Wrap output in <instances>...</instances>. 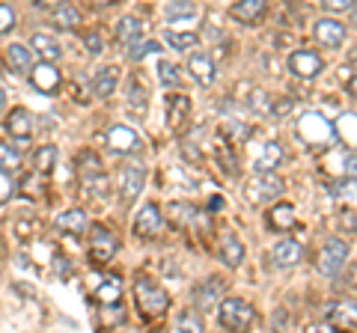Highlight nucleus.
Segmentation results:
<instances>
[{
  "label": "nucleus",
  "mask_w": 357,
  "mask_h": 333,
  "mask_svg": "<svg viewBox=\"0 0 357 333\" xmlns=\"http://www.w3.org/2000/svg\"><path fill=\"white\" fill-rule=\"evenodd\" d=\"M298 134L307 146H331V140L337 137V128H333V122H328L321 114L310 110V114H304L298 119Z\"/></svg>",
  "instance_id": "1"
},
{
  "label": "nucleus",
  "mask_w": 357,
  "mask_h": 333,
  "mask_svg": "<svg viewBox=\"0 0 357 333\" xmlns=\"http://www.w3.org/2000/svg\"><path fill=\"white\" fill-rule=\"evenodd\" d=\"M134 301H137L140 313L146 318H161L167 313V307H170L167 292L152 280H137V286H134Z\"/></svg>",
  "instance_id": "2"
},
{
  "label": "nucleus",
  "mask_w": 357,
  "mask_h": 333,
  "mask_svg": "<svg viewBox=\"0 0 357 333\" xmlns=\"http://www.w3.org/2000/svg\"><path fill=\"white\" fill-rule=\"evenodd\" d=\"M220 307V325L227 330H248L256 321V309L241 301V297H223Z\"/></svg>",
  "instance_id": "3"
},
{
  "label": "nucleus",
  "mask_w": 357,
  "mask_h": 333,
  "mask_svg": "<svg viewBox=\"0 0 357 333\" xmlns=\"http://www.w3.org/2000/svg\"><path fill=\"white\" fill-rule=\"evenodd\" d=\"M283 191H286V185H283L280 176H274V170H265V173H259L250 182L248 199H250V203H271V199L280 196Z\"/></svg>",
  "instance_id": "4"
},
{
  "label": "nucleus",
  "mask_w": 357,
  "mask_h": 333,
  "mask_svg": "<svg viewBox=\"0 0 357 333\" xmlns=\"http://www.w3.org/2000/svg\"><path fill=\"white\" fill-rule=\"evenodd\" d=\"M345 262H349V244L340 238H331L319 253V271L325 277H337L345 268Z\"/></svg>",
  "instance_id": "5"
},
{
  "label": "nucleus",
  "mask_w": 357,
  "mask_h": 333,
  "mask_svg": "<svg viewBox=\"0 0 357 333\" xmlns=\"http://www.w3.org/2000/svg\"><path fill=\"white\" fill-rule=\"evenodd\" d=\"M116 250H119V241L110 229H105V226L89 229V256H93V262L105 265V262H110L116 256Z\"/></svg>",
  "instance_id": "6"
},
{
  "label": "nucleus",
  "mask_w": 357,
  "mask_h": 333,
  "mask_svg": "<svg viewBox=\"0 0 357 333\" xmlns=\"http://www.w3.org/2000/svg\"><path fill=\"white\" fill-rule=\"evenodd\" d=\"M143 185H146V170L140 164H126L119 170V199L126 206H131L134 199L140 196Z\"/></svg>",
  "instance_id": "7"
},
{
  "label": "nucleus",
  "mask_w": 357,
  "mask_h": 333,
  "mask_svg": "<svg viewBox=\"0 0 357 333\" xmlns=\"http://www.w3.org/2000/svg\"><path fill=\"white\" fill-rule=\"evenodd\" d=\"M223 295H227V283H223V277H208V280L203 286L194 288V304L199 313H208V309H215Z\"/></svg>",
  "instance_id": "8"
},
{
  "label": "nucleus",
  "mask_w": 357,
  "mask_h": 333,
  "mask_svg": "<svg viewBox=\"0 0 357 333\" xmlns=\"http://www.w3.org/2000/svg\"><path fill=\"white\" fill-rule=\"evenodd\" d=\"M164 229V217H161V208L155 203H146L134 217V235L140 238H155L158 232Z\"/></svg>",
  "instance_id": "9"
},
{
  "label": "nucleus",
  "mask_w": 357,
  "mask_h": 333,
  "mask_svg": "<svg viewBox=\"0 0 357 333\" xmlns=\"http://www.w3.org/2000/svg\"><path fill=\"white\" fill-rule=\"evenodd\" d=\"M325 321L331 327L357 330V304H351V301H333L325 309Z\"/></svg>",
  "instance_id": "10"
},
{
  "label": "nucleus",
  "mask_w": 357,
  "mask_h": 333,
  "mask_svg": "<svg viewBox=\"0 0 357 333\" xmlns=\"http://www.w3.org/2000/svg\"><path fill=\"white\" fill-rule=\"evenodd\" d=\"M30 84L36 93H45V95H54L60 90V72L54 69V63H39L36 69H30Z\"/></svg>",
  "instance_id": "11"
},
{
  "label": "nucleus",
  "mask_w": 357,
  "mask_h": 333,
  "mask_svg": "<svg viewBox=\"0 0 357 333\" xmlns=\"http://www.w3.org/2000/svg\"><path fill=\"white\" fill-rule=\"evenodd\" d=\"M289 69H292L295 77L310 81V77H316L321 69H325V63H321V57L316 51H295L292 57H289Z\"/></svg>",
  "instance_id": "12"
},
{
  "label": "nucleus",
  "mask_w": 357,
  "mask_h": 333,
  "mask_svg": "<svg viewBox=\"0 0 357 333\" xmlns=\"http://www.w3.org/2000/svg\"><path fill=\"white\" fill-rule=\"evenodd\" d=\"M188 119H191V98L182 93L167 98V125L173 131H182L188 125Z\"/></svg>",
  "instance_id": "13"
},
{
  "label": "nucleus",
  "mask_w": 357,
  "mask_h": 333,
  "mask_svg": "<svg viewBox=\"0 0 357 333\" xmlns=\"http://www.w3.org/2000/svg\"><path fill=\"white\" fill-rule=\"evenodd\" d=\"M107 146L114 152H122V155L137 152L140 149V134L137 131H131L128 125H114L107 131Z\"/></svg>",
  "instance_id": "14"
},
{
  "label": "nucleus",
  "mask_w": 357,
  "mask_h": 333,
  "mask_svg": "<svg viewBox=\"0 0 357 333\" xmlns=\"http://www.w3.org/2000/svg\"><path fill=\"white\" fill-rule=\"evenodd\" d=\"M301 256H304V247L298 241H277L271 247V262L277 268H292L301 262Z\"/></svg>",
  "instance_id": "15"
},
{
  "label": "nucleus",
  "mask_w": 357,
  "mask_h": 333,
  "mask_svg": "<svg viewBox=\"0 0 357 333\" xmlns=\"http://www.w3.org/2000/svg\"><path fill=\"white\" fill-rule=\"evenodd\" d=\"M265 9H268L265 0H238V3L229 6V15L241 21V24H256L265 15Z\"/></svg>",
  "instance_id": "16"
},
{
  "label": "nucleus",
  "mask_w": 357,
  "mask_h": 333,
  "mask_svg": "<svg viewBox=\"0 0 357 333\" xmlns=\"http://www.w3.org/2000/svg\"><path fill=\"white\" fill-rule=\"evenodd\" d=\"M218 253H220V262L229 265V268H238L241 259H244V244L232 235V232H223L220 241H218Z\"/></svg>",
  "instance_id": "17"
},
{
  "label": "nucleus",
  "mask_w": 357,
  "mask_h": 333,
  "mask_svg": "<svg viewBox=\"0 0 357 333\" xmlns=\"http://www.w3.org/2000/svg\"><path fill=\"white\" fill-rule=\"evenodd\" d=\"M316 39L321 42V45H328V48H340L345 42V27L340 24V21L321 18V21H316Z\"/></svg>",
  "instance_id": "18"
},
{
  "label": "nucleus",
  "mask_w": 357,
  "mask_h": 333,
  "mask_svg": "<svg viewBox=\"0 0 357 333\" xmlns=\"http://www.w3.org/2000/svg\"><path fill=\"white\" fill-rule=\"evenodd\" d=\"M6 131H9L13 137H18L21 143H27L30 134H33V116L27 114L24 107H15L13 114L6 116Z\"/></svg>",
  "instance_id": "19"
},
{
  "label": "nucleus",
  "mask_w": 357,
  "mask_h": 333,
  "mask_svg": "<svg viewBox=\"0 0 357 333\" xmlns=\"http://www.w3.org/2000/svg\"><path fill=\"white\" fill-rule=\"evenodd\" d=\"M30 45H33V51H36V57L45 60V63H57L60 54H63L60 45H57V39L48 36V33H33Z\"/></svg>",
  "instance_id": "20"
},
{
  "label": "nucleus",
  "mask_w": 357,
  "mask_h": 333,
  "mask_svg": "<svg viewBox=\"0 0 357 333\" xmlns=\"http://www.w3.org/2000/svg\"><path fill=\"white\" fill-rule=\"evenodd\" d=\"M188 72H191L194 81L203 84V86H208L215 81V63H211L208 54H194V57L188 60Z\"/></svg>",
  "instance_id": "21"
},
{
  "label": "nucleus",
  "mask_w": 357,
  "mask_h": 333,
  "mask_svg": "<svg viewBox=\"0 0 357 333\" xmlns=\"http://www.w3.org/2000/svg\"><path fill=\"white\" fill-rule=\"evenodd\" d=\"M116 84H119V69L116 65H105V69H98V75L93 77V93L98 98H107L116 93Z\"/></svg>",
  "instance_id": "22"
},
{
  "label": "nucleus",
  "mask_w": 357,
  "mask_h": 333,
  "mask_svg": "<svg viewBox=\"0 0 357 333\" xmlns=\"http://www.w3.org/2000/svg\"><path fill=\"white\" fill-rule=\"evenodd\" d=\"M57 226L60 232H66V235H84L86 232V215L81 212V208H69V212H63L60 217H57Z\"/></svg>",
  "instance_id": "23"
},
{
  "label": "nucleus",
  "mask_w": 357,
  "mask_h": 333,
  "mask_svg": "<svg viewBox=\"0 0 357 333\" xmlns=\"http://www.w3.org/2000/svg\"><path fill=\"white\" fill-rule=\"evenodd\" d=\"M143 39V21L140 18H119V24H116V42L119 45H137V42Z\"/></svg>",
  "instance_id": "24"
},
{
  "label": "nucleus",
  "mask_w": 357,
  "mask_h": 333,
  "mask_svg": "<svg viewBox=\"0 0 357 333\" xmlns=\"http://www.w3.org/2000/svg\"><path fill=\"white\" fill-rule=\"evenodd\" d=\"M280 161H283L280 143H277V140H268V143H262V149H259V155H256L253 166H256V173H265V170H274V166L280 164Z\"/></svg>",
  "instance_id": "25"
},
{
  "label": "nucleus",
  "mask_w": 357,
  "mask_h": 333,
  "mask_svg": "<svg viewBox=\"0 0 357 333\" xmlns=\"http://www.w3.org/2000/svg\"><path fill=\"white\" fill-rule=\"evenodd\" d=\"M271 226L274 229H295L298 226V215H295V208L289 206V203H280V206H274L271 208Z\"/></svg>",
  "instance_id": "26"
},
{
  "label": "nucleus",
  "mask_w": 357,
  "mask_h": 333,
  "mask_svg": "<svg viewBox=\"0 0 357 333\" xmlns=\"http://www.w3.org/2000/svg\"><path fill=\"white\" fill-rule=\"evenodd\" d=\"M333 128H337V137L345 146H357V114H342Z\"/></svg>",
  "instance_id": "27"
},
{
  "label": "nucleus",
  "mask_w": 357,
  "mask_h": 333,
  "mask_svg": "<svg viewBox=\"0 0 357 333\" xmlns=\"http://www.w3.org/2000/svg\"><path fill=\"white\" fill-rule=\"evenodd\" d=\"M6 60H9V65H13V72H18V75H24V72L33 69V57H30V51L24 45H9L6 48Z\"/></svg>",
  "instance_id": "28"
},
{
  "label": "nucleus",
  "mask_w": 357,
  "mask_h": 333,
  "mask_svg": "<svg viewBox=\"0 0 357 333\" xmlns=\"http://www.w3.org/2000/svg\"><path fill=\"white\" fill-rule=\"evenodd\" d=\"M96 297H98V301H102V304H107V307L119 304V297H122V286H119V277H107V280H102V286H98Z\"/></svg>",
  "instance_id": "29"
},
{
  "label": "nucleus",
  "mask_w": 357,
  "mask_h": 333,
  "mask_svg": "<svg viewBox=\"0 0 357 333\" xmlns=\"http://www.w3.org/2000/svg\"><path fill=\"white\" fill-rule=\"evenodd\" d=\"M164 15H167V21H176V18H188V21H191L197 15V6L191 3V0H170Z\"/></svg>",
  "instance_id": "30"
},
{
  "label": "nucleus",
  "mask_w": 357,
  "mask_h": 333,
  "mask_svg": "<svg viewBox=\"0 0 357 333\" xmlns=\"http://www.w3.org/2000/svg\"><path fill=\"white\" fill-rule=\"evenodd\" d=\"M54 24H57L60 30H75L77 24H81V15H77V9L63 3L60 9H54Z\"/></svg>",
  "instance_id": "31"
},
{
  "label": "nucleus",
  "mask_w": 357,
  "mask_h": 333,
  "mask_svg": "<svg viewBox=\"0 0 357 333\" xmlns=\"http://www.w3.org/2000/svg\"><path fill=\"white\" fill-rule=\"evenodd\" d=\"M33 164H36V173H51L54 170V164H57V149L54 146H42L36 149V155H33Z\"/></svg>",
  "instance_id": "32"
},
{
  "label": "nucleus",
  "mask_w": 357,
  "mask_h": 333,
  "mask_svg": "<svg viewBox=\"0 0 357 333\" xmlns=\"http://www.w3.org/2000/svg\"><path fill=\"white\" fill-rule=\"evenodd\" d=\"M21 166V155L13 149V143H0V170L3 173H15Z\"/></svg>",
  "instance_id": "33"
},
{
  "label": "nucleus",
  "mask_w": 357,
  "mask_h": 333,
  "mask_svg": "<svg viewBox=\"0 0 357 333\" xmlns=\"http://www.w3.org/2000/svg\"><path fill=\"white\" fill-rule=\"evenodd\" d=\"M167 42H170L178 54H185V51H191L194 45H199V36L197 33H176V30H170L167 33Z\"/></svg>",
  "instance_id": "34"
},
{
  "label": "nucleus",
  "mask_w": 357,
  "mask_h": 333,
  "mask_svg": "<svg viewBox=\"0 0 357 333\" xmlns=\"http://www.w3.org/2000/svg\"><path fill=\"white\" fill-rule=\"evenodd\" d=\"M77 161H81L77 166H81V176H84V182H86V179H93V176H98V173H105V170H102V164H98V158H96L93 152H84V155H81V158H77Z\"/></svg>",
  "instance_id": "35"
},
{
  "label": "nucleus",
  "mask_w": 357,
  "mask_h": 333,
  "mask_svg": "<svg viewBox=\"0 0 357 333\" xmlns=\"http://www.w3.org/2000/svg\"><path fill=\"white\" fill-rule=\"evenodd\" d=\"M325 170L328 173H333V176H342V164H345V149L342 146H337V149H331L328 155H325Z\"/></svg>",
  "instance_id": "36"
},
{
  "label": "nucleus",
  "mask_w": 357,
  "mask_h": 333,
  "mask_svg": "<svg viewBox=\"0 0 357 333\" xmlns=\"http://www.w3.org/2000/svg\"><path fill=\"white\" fill-rule=\"evenodd\" d=\"M158 81H161L164 86H176V84H178V69H176L173 63L161 60V63H158Z\"/></svg>",
  "instance_id": "37"
},
{
  "label": "nucleus",
  "mask_w": 357,
  "mask_h": 333,
  "mask_svg": "<svg viewBox=\"0 0 357 333\" xmlns=\"http://www.w3.org/2000/svg\"><path fill=\"white\" fill-rule=\"evenodd\" d=\"M218 158H220V166L227 170L229 176H236L238 173V166H236V155H232V149L227 146L223 149V140H218Z\"/></svg>",
  "instance_id": "38"
},
{
  "label": "nucleus",
  "mask_w": 357,
  "mask_h": 333,
  "mask_svg": "<svg viewBox=\"0 0 357 333\" xmlns=\"http://www.w3.org/2000/svg\"><path fill=\"white\" fill-rule=\"evenodd\" d=\"M149 54H161V45L155 39L137 42V48H131V60H143V57H149Z\"/></svg>",
  "instance_id": "39"
},
{
  "label": "nucleus",
  "mask_w": 357,
  "mask_h": 333,
  "mask_svg": "<svg viewBox=\"0 0 357 333\" xmlns=\"http://www.w3.org/2000/svg\"><path fill=\"white\" fill-rule=\"evenodd\" d=\"M13 27H15V13H13V6L0 3V36H3V33H9Z\"/></svg>",
  "instance_id": "40"
},
{
  "label": "nucleus",
  "mask_w": 357,
  "mask_h": 333,
  "mask_svg": "<svg viewBox=\"0 0 357 333\" xmlns=\"http://www.w3.org/2000/svg\"><path fill=\"white\" fill-rule=\"evenodd\" d=\"M13 191H15V185H13V173H3V170H0V203L13 199Z\"/></svg>",
  "instance_id": "41"
},
{
  "label": "nucleus",
  "mask_w": 357,
  "mask_h": 333,
  "mask_svg": "<svg viewBox=\"0 0 357 333\" xmlns=\"http://www.w3.org/2000/svg\"><path fill=\"white\" fill-rule=\"evenodd\" d=\"M342 179H357V155L345 152V164H342Z\"/></svg>",
  "instance_id": "42"
},
{
  "label": "nucleus",
  "mask_w": 357,
  "mask_h": 333,
  "mask_svg": "<svg viewBox=\"0 0 357 333\" xmlns=\"http://www.w3.org/2000/svg\"><path fill=\"white\" fill-rule=\"evenodd\" d=\"M357 0H321V6L328 9V13H345V9H351Z\"/></svg>",
  "instance_id": "43"
},
{
  "label": "nucleus",
  "mask_w": 357,
  "mask_h": 333,
  "mask_svg": "<svg viewBox=\"0 0 357 333\" xmlns=\"http://www.w3.org/2000/svg\"><path fill=\"white\" fill-rule=\"evenodd\" d=\"M289 110H292V102H289V98H280V102H274L271 107H268V114H271L274 119H283Z\"/></svg>",
  "instance_id": "44"
},
{
  "label": "nucleus",
  "mask_w": 357,
  "mask_h": 333,
  "mask_svg": "<svg viewBox=\"0 0 357 333\" xmlns=\"http://www.w3.org/2000/svg\"><path fill=\"white\" fill-rule=\"evenodd\" d=\"M21 191H24L27 196H39V194H42V185H39L36 176H27V179L21 182Z\"/></svg>",
  "instance_id": "45"
},
{
  "label": "nucleus",
  "mask_w": 357,
  "mask_h": 333,
  "mask_svg": "<svg viewBox=\"0 0 357 333\" xmlns=\"http://www.w3.org/2000/svg\"><path fill=\"white\" fill-rule=\"evenodd\" d=\"M84 42H86V51H89V54H98V51H102V36H98V33H86Z\"/></svg>",
  "instance_id": "46"
},
{
  "label": "nucleus",
  "mask_w": 357,
  "mask_h": 333,
  "mask_svg": "<svg viewBox=\"0 0 357 333\" xmlns=\"http://www.w3.org/2000/svg\"><path fill=\"white\" fill-rule=\"evenodd\" d=\"M170 208H173V217H176V220H182V224H185L188 217H191V206H185V203H173Z\"/></svg>",
  "instance_id": "47"
},
{
  "label": "nucleus",
  "mask_w": 357,
  "mask_h": 333,
  "mask_svg": "<svg viewBox=\"0 0 357 333\" xmlns=\"http://www.w3.org/2000/svg\"><path fill=\"white\" fill-rule=\"evenodd\" d=\"M178 327H185V330H203V325H199L197 318H178Z\"/></svg>",
  "instance_id": "48"
},
{
  "label": "nucleus",
  "mask_w": 357,
  "mask_h": 333,
  "mask_svg": "<svg viewBox=\"0 0 357 333\" xmlns=\"http://www.w3.org/2000/svg\"><path fill=\"white\" fill-rule=\"evenodd\" d=\"M66 3V0H36V6H42V9H60Z\"/></svg>",
  "instance_id": "49"
},
{
  "label": "nucleus",
  "mask_w": 357,
  "mask_h": 333,
  "mask_svg": "<svg viewBox=\"0 0 357 333\" xmlns=\"http://www.w3.org/2000/svg\"><path fill=\"white\" fill-rule=\"evenodd\" d=\"M345 90H349V93H351V95L357 98V75H354V77H351V81H349V86H345Z\"/></svg>",
  "instance_id": "50"
},
{
  "label": "nucleus",
  "mask_w": 357,
  "mask_h": 333,
  "mask_svg": "<svg viewBox=\"0 0 357 333\" xmlns=\"http://www.w3.org/2000/svg\"><path fill=\"white\" fill-rule=\"evenodd\" d=\"M349 69H357V48L349 54Z\"/></svg>",
  "instance_id": "51"
},
{
  "label": "nucleus",
  "mask_w": 357,
  "mask_h": 333,
  "mask_svg": "<svg viewBox=\"0 0 357 333\" xmlns=\"http://www.w3.org/2000/svg\"><path fill=\"white\" fill-rule=\"evenodd\" d=\"M351 27H357V3L351 6Z\"/></svg>",
  "instance_id": "52"
},
{
  "label": "nucleus",
  "mask_w": 357,
  "mask_h": 333,
  "mask_svg": "<svg viewBox=\"0 0 357 333\" xmlns=\"http://www.w3.org/2000/svg\"><path fill=\"white\" fill-rule=\"evenodd\" d=\"M3 104H6V93H3V86H0V110H3Z\"/></svg>",
  "instance_id": "53"
},
{
  "label": "nucleus",
  "mask_w": 357,
  "mask_h": 333,
  "mask_svg": "<svg viewBox=\"0 0 357 333\" xmlns=\"http://www.w3.org/2000/svg\"><path fill=\"white\" fill-rule=\"evenodd\" d=\"M93 3H96V6H107V3H110V0H93Z\"/></svg>",
  "instance_id": "54"
}]
</instances>
